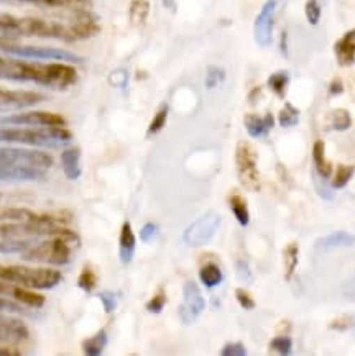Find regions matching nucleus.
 Wrapping results in <instances>:
<instances>
[{
  "mask_svg": "<svg viewBox=\"0 0 355 356\" xmlns=\"http://www.w3.org/2000/svg\"><path fill=\"white\" fill-rule=\"evenodd\" d=\"M101 31L97 18L93 13H81L71 24L45 20L36 17H15L0 13V35L3 36H36V38H54L63 41H79L93 38Z\"/></svg>",
  "mask_w": 355,
  "mask_h": 356,
  "instance_id": "1",
  "label": "nucleus"
},
{
  "mask_svg": "<svg viewBox=\"0 0 355 356\" xmlns=\"http://www.w3.org/2000/svg\"><path fill=\"white\" fill-rule=\"evenodd\" d=\"M0 79L13 82H35L45 88L65 90L76 84L77 71L70 63H38L0 56Z\"/></svg>",
  "mask_w": 355,
  "mask_h": 356,
  "instance_id": "2",
  "label": "nucleus"
},
{
  "mask_svg": "<svg viewBox=\"0 0 355 356\" xmlns=\"http://www.w3.org/2000/svg\"><path fill=\"white\" fill-rule=\"evenodd\" d=\"M49 153L24 148H0V181L30 182L43 179L53 168Z\"/></svg>",
  "mask_w": 355,
  "mask_h": 356,
  "instance_id": "3",
  "label": "nucleus"
},
{
  "mask_svg": "<svg viewBox=\"0 0 355 356\" xmlns=\"http://www.w3.org/2000/svg\"><path fill=\"white\" fill-rule=\"evenodd\" d=\"M72 141L63 127H0V143L29 145L35 148H63Z\"/></svg>",
  "mask_w": 355,
  "mask_h": 356,
  "instance_id": "4",
  "label": "nucleus"
},
{
  "mask_svg": "<svg viewBox=\"0 0 355 356\" xmlns=\"http://www.w3.org/2000/svg\"><path fill=\"white\" fill-rule=\"evenodd\" d=\"M72 220L70 213H36L35 218L25 222H0V238H36L63 234Z\"/></svg>",
  "mask_w": 355,
  "mask_h": 356,
  "instance_id": "5",
  "label": "nucleus"
},
{
  "mask_svg": "<svg viewBox=\"0 0 355 356\" xmlns=\"http://www.w3.org/2000/svg\"><path fill=\"white\" fill-rule=\"evenodd\" d=\"M79 236L74 230L66 228L63 234L49 236V240L42 241L38 245H31L29 250L22 253L25 261L47 263L53 266H65L71 261L72 250L79 246Z\"/></svg>",
  "mask_w": 355,
  "mask_h": 356,
  "instance_id": "6",
  "label": "nucleus"
},
{
  "mask_svg": "<svg viewBox=\"0 0 355 356\" xmlns=\"http://www.w3.org/2000/svg\"><path fill=\"white\" fill-rule=\"evenodd\" d=\"M63 280L58 269L29 268L17 264H0V281L29 287V289H53Z\"/></svg>",
  "mask_w": 355,
  "mask_h": 356,
  "instance_id": "7",
  "label": "nucleus"
},
{
  "mask_svg": "<svg viewBox=\"0 0 355 356\" xmlns=\"http://www.w3.org/2000/svg\"><path fill=\"white\" fill-rule=\"evenodd\" d=\"M0 51L7 53L8 56L22 59H35V61H59L70 63V65H83L84 58L68 51L63 48L53 47H35V44H20L13 41L10 36L0 35Z\"/></svg>",
  "mask_w": 355,
  "mask_h": 356,
  "instance_id": "8",
  "label": "nucleus"
},
{
  "mask_svg": "<svg viewBox=\"0 0 355 356\" xmlns=\"http://www.w3.org/2000/svg\"><path fill=\"white\" fill-rule=\"evenodd\" d=\"M235 168L239 179L248 191L258 193L262 187L260 172L257 166V152L247 141H239L235 148Z\"/></svg>",
  "mask_w": 355,
  "mask_h": 356,
  "instance_id": "9",
  "label": "nucleus"
},
{
  "mask_svg": "<svg viewBox=\"0 0 355 356\" xmlns=\"http://www.w3.org/2000/svg\"><path fill=\"white\" fill-rule=\"evenodd\" d=\"M222 222V217L216 211H209L194 220L189 227H186L183 232V241L191 248H199V246L207 245L214 236H216L217 230H219Z\"/></svg>",
  "mask_w": 355,
  "mask_h": 356,
  "instance_id": "10",
  "label": "nucleus"
},
{
  "mask_svg": "<svg viewBox=\"0 0 355 356\" xmlns=\"http://www.w3.org/2000/svg\"><path fill=\"white\" fill-rule=\"evenodd\" d=\"M204 309H206V299H204L199 286L194 281H186L183 286V300H181L180 309H178L181 322L191 325L201 317Z\"/></svg>",
  "mask_w": 355,
  "mask_h": 356,
  "instance_id": "11",
  "label": "nucleus"
},
{
  "mask_svg": "<svg viewBox=\"0 0 355 356\" xmlns=\"http://www.w3.org/2000/svg\"><path fill=\"white\" fill-rule=\"evenodd\" d=\"M280 0H267L253 22V38L258 47L268 48L273 43V26H275V13Z\"/></svg>",
  "mask_w": 355,
  "mask_h": 356,
  "instance_id": "12",
  "label": "nucleus"
},
{
  "mask_svg": "<svg viewBox=\"0 0 355 356\" xmlns=\"http://www.w3.org/2000/svg\"><path fill=\"white\" fill-rule=\"evenodd\" d=\"M47 95L33 90H10L0 88V108H25L43 102Z\"/></svg>",
  "mask_w": 355,
  "mask_h": 356,
  "instance_id": "13",
  "label": "nucleus"
},
{
  "mask_svg": "<svg viewBox=\"0 0 355 356\" xmlns=\"http://www.w3.org/2000/svg\"><path fill=\"white\" fill-rule=\"evenodd\" d=\"M0 296H8L17 302L33 309H40L45 305V296L29 289V287L13 284V282L8 281H0Z\"/></svg>",
  "mask_w": 355,
  "mask_h": 356,
  "instance_id": "14",
  "label": "nucleus"
},
{
  "mask_svg": "<svg viewBox=\"0 0 355 356\" xmlns=\"http://www.w3.org/2000/svg\"><path fill=\"white\" fill-rule=\"evenodd\" d=\"M30 339V330L20 318L0 316V341L6 343H22Z\"/></svg>",
  "mask_w": 355,
  "mask_h": 356,
  "instance_id": "15",
  "label": "nucleus"
},
{
  "mask_svg": "<svg viewBox=\"0 0 355 356\" xmlns=\"http://www.w3.org/2000/svg\"><path fill=\"white\" fill-rule=\"evenodd\" d=\"M244 127L252 138H265L275 127V117L267 113L265 117L257 115V113H248L244 118Z\"/></svg>",
  "mask_w": 355,
  "mask_h": 356,
  "instance_id": "16",
  "label": "nucleus"
},
{
  "mask_svg": "<svg viewBox=\"0 0 355 356\" xmlns=\"http://www.w3.org/2000/svg\"><path fill=\"white\" fill-rule=\"evenodd\" d=\"M334 54L340 66L349 67L355 65V29L336 41Z\"/></svg>",
  "mask_w": 355,
  "mask_h": 356,
  "instance_id": "17",
  "label": "nucleus"
},
{
  "mask_svg": "<svg viewBox=\"0 0 355 356\" xmlns=\"http://www.w3.org/2000/svg\"><path fill=\"white\" fill-rule=\"evenodd\" d=\"M355 245V235L349 234V232H334V234L317 238L314 243V250L320 253H326V251L336 250V248H349V246Z\"/></svg>",
  "mask_w": 355,
  "mask_h": 356,
  "instance_id": "18",
  "label": "nucleus"
},
{
  "mask_svg": "<svg viewBox=\"0 0 355 356\" xmlns=\"http://www.w3.org/2000/svg\"><path fill=\"white\" fill-rule=\"evenodd\" d=\"M136 238L134 230H132L130 222H124L120 228V236H118V258L124 264H129L134 259Z\"/></svg>",
  "mask_w": 355,
  "mask_h": 356,
  "instance_id": "19",
  "label": "nucleus"
},
{
  "mask_svg": "<svg viewBox=\"0 0 355 356\" xmlns=\"http://www.w3.org/2000/svg\"><path fill=\"white\" fill-rule=\"evenodd\" d=\"M61 168L65 176L70 181H77L83 175L81 168V149L79 148H66L61 153Z\"/></svg>",
  "mask_w": 355,
  "mask_h": 356,
  "instance_id": "20",
  "label": "nucleus"
},
{
  "mask_svg": "<svg viewBox=\"0 0 355 356\" xmlns=\"http://www.w3.org/2000/svg\"><path fill=\"white\" fill-rule=\"evenodd\" d=\"M313 161L314 170L322 179H329L332 175V164L326 158V145L322 140H316L313 145Z\"/></svg>",
  "mask_w": 355,
  "mask_h": 356,
  "instance_id": "21",
  "label": "nucleus"
},
{
  "mask_svg": "<svg viewBox=\"0 0 355 356\" xmlns=\"http://www.w3.org/2000/svg\"><path fill=\"white\" fill-rule=\"evenodd\" d=\"M229 205H230L232 213H234L235 220L242 227H247L250 223V211H248L247 200L244 199V195L234 191V193L229 195Z\"/></svg>",
  "mask_w": 355,
  "mask_h": 356,
  "instance_id": "22",
  "label": "nucleus"
},
{
  "mask_svg": "<svg viewBox=\"0 0 355 356\" xmlns=\"http://www.w3.org/2000/svg\"><path fill=\"white\" fill-rule=\"evenodd\" d=\"M199 280L207 289H214L224 281V275H222L221 268L216 263H207L199 269Z\"/></svg>",
  "mask_w": 355,
  "mask_h": 356,
  "instance_id": "23",
  "label": "nucleus"
},
{
  "mask_svg": "<svg viewBox=\"0 0 355 356\" xmlns=\"http://www.w3.org/2000/svg\"><path fill=\"white\" fill-rule=\"evenodd\" d=\"M107 332L106 330H101L97 332L95 335L89 337V339H86L83 341V351L84 355L88 356H99L104 353V350H106L107 346Z\"/></svg>",
  "mask_w": 355,
  "mask_h": 356,
  "instance_id": "24",
  "label": "nucleus"
},
{
  "mask_svg": "<svg viewBox=\"0 0 355 356\" xmlns=\"http://www.w3.org/2000/svg\"><path fill=\"white\" fill-rule=\"evenodd\" d=\"M150 15V2L148 0H132L129 7L130 24L135 26L143 25Z\"/></svg>",
  "mask_w": 355,
  "mask_h": 356,
  "instance_id": "25",
  "label": "nucleus"
},
{
  "mask_svg": "<svg viewBox=\"0 0 355 356\" xmlns=\"http://www.w3.org/2000/svg\"><path fill=\"white\" fill-rule=\"evenodd\" d=\"M36 212L22 207H0V222H25L35 218Z\"/></svg>",
  "mask_w": 355,
  "mask_h": 356,
  "instance_id": "26",
  "label": "nucleus"
},
{
  "mask_svg": "<svg viewBox=\"0 0 355 356\" xmlns=\"http://www.w3.org/2000/svg\"><path fill=\"white\" fill-rule=\"evenodd\" d=\"M35 238H0V253H24L31 245H35Z\"/></svg>",
  "mask_w": 355,
  "mask_h": 356,
  "instance_id": "27",
  "label": "nucleus"
},
{
  "mask_svg": "<svg viewBox=\"0 0 355 356\" xmlns=\"http://www.w3.org/2000/svg\"><path fill=\"white\" fill-rule=\"evenodd\" d=\"M285 263V281H290L293 276L296 266H298V243H288L283 250Z\"/></svg>",
  "mask_w": 355,
  "mask_h": 356,
  "instance_id": "28",
  "label": "nucleus"
},
{
  "mask_svg": "<svg viewBox=\"0 0 355 356\" xmlns=\"http://www.w3.org/2000/svg\"><path fill=\"white\" fill-rule=\"evenodd\" d=\"M168 113H170V106H168V104H161V106L158 107V111L155 112L152 122H150L147 136H153V135L160 134V131L165 129V125L168 122Z\"/></svg>",
  "mask_w": 355,
  "mask_h": 356,
  "instance_id": "29",
  "label": "nucleus"
},
{
  "mask_svg": "<svg viewBox=\"0 0 355 356\" xmlns=\"http://www.w3.org/2000/svg\"><path fill=\"white\" fill-rule=\"evenodd\" d=\"M288 86H290V74L286 71H276L268 77V88L278 95V97H285Z\"/></svg>",
  "mask_w": 355,
  "mask_h": 356,
  "instance_id": "30",
  "label": "nucleus"
},
{
  "mask_svg": "<svg viewBox=\"0 0 355 356\" xmlns=\"http://www.w3.org/2000/svg\"><path fill=\"white\" fill-rule=\"evenodd\" d=\"M354 175H355V166H345V164H340L338 171H336L334 177H332L331 187L336 191L344 189V187L350 182V179H352Z\"/></svg>",
  "mask_w": 355,
  "mask_h": 356,
  "instance_id": "31",
  "label": "nucleus"
},
{
  "mask_svg": "<svg viewBox=\"0 0 355 356\" xmlns=\"http://www.w3.org/2000/svg\"><path fill=\"white\" fill-rule=\"evenodd\" d=\"M331 127L332 130L344 131L349 130L352 127V117H350L349 111L345 108H338V111H332L331 113Z\"/></svg>",
  "mask_w": 355,
  "mask_h": 356,
  "instance_id": "32",
  "label": "nucleus"
},
{
  "mask_svg": "<svg viewBox=\"0 0 355 356\" xmlns=\"http://www.w3.org/2000/svg\"><path fill=\"white\" fill-rule=\"evenodd\" d=\"M278 123L283 129H290V127H294L299 123V111L291 104H285V107L281 108L278 113Z\"/></svg>",
  "mask_w": 355,
  "mask_h": 356,
  "instance_id": "33",
  "label": "nucleus"
},
{
  "mask_svg": "<svg viewBox=\"0 0 355 356\" xmlns=\"http://www.w3.org/2000/svg\"><path fill=\"white\" fill-rule=\"evenodd\" d=\"M77 286L84 292H93L95 289V286H97V275H95L93 268H83V271L79 273V277H77Z\"/></svg>",
  "mask_w": 355,
  "mask_h": 356,
  "instance_id": "34",
  "label": "nucleus"
},
{
  "mask_svg": "<svg viewBox=\"0 0 355 356\" xmlns=\"http://www.w3.org/2000/svg\"><path fill=\"white\" fill-rule=\"evenodd\" d=\"M226 81V71L224 67L221 66H209L207 71H206V81H204V84H206L207 89H216L219 88L222 82Z\"/></svg>",
  "mask_w": 355,
  "mask_h": 356,
  "instance_id": "35",
  "label": "nucleus"
},
{
  "mask_svg": "<svg viewBox=\"0 0 355 356\" xmlns=\"http://www.w3.org/2000/svg\"><path fill=\"white\" fill-rule=\"evenodd\" d=\"M270 350L273 351V353L288 356L293 353V341H291L290 337H286V335L275 337V339L270 341Z\"/></svg>",
  "mask_w": 355,
  "mask_h": 356,
  "instance_id": "36",
  "label": "nucleus"
},
{
  "mask_svg": "<svg viewBox=\"0 0 355 356\" xmlns=\"http://www.w3.org/2000/svg\"><path fill=\"white\" fill-rule=\"evenodd\" d=\"M22 2H30L45 7H79L86 6L88 0H22Z\"/></svg>",
  "mask_w": 355,
  "mask_h": 356,
  "instance_id": "37",
  "label": "nucleus"
},
{
  "mask_svg": "<svg viewBox=\"0 0 355 356\" xmlns=\"http://www.w3.org/2000/svg\"><path fill=\"white\" fill-rule=\"evenodd\" d=\"M165 305H166V294H165V289L161 287V289L155 292V296L148 300L147 305H145V309H147L150 314H161L163 309H165Z\"/></svg>",
  "mask_w": 355,
  "mask_h": 356,
  "instance_id": "38",
  "label": "nucleus"
},
{
  "mask_svg": "<svg viewBox=\"0 0 355 356\" xmlns=\"http://www.w3.org/2000/svg\"><path fill=\"white\" fill-rule=\"evenodd\" d=\"M304 15L309 25L316 26L321 22V6L317 0H308L306 6H304Z\"/></svg>",
  "mask_w": 355,
  "mask_h": 356,
  "instance_id": "39",
  "label": "nucleus"
},
{
  "mask_svg": "<svg viewBox=\"0 0 355 356\" xmlns=\"http://www.w3.org/2000/svg\"><path fill=\"white\" fill-rule=\"evenodd\" d=\"M222 356H247L248 351L245 348L242 341H232V343H226L221 350Z\"/></svg>",
  "mask_w": 355,
  "mask_h": 356,
  "instance_id": "40",
  "label": "nucleus"
},
{
  "mask_svg": "<svg viewBox=\"0 0 355 356\" xmlns=\"http://www.w3.org/2000/svg\"><path fill=\"white\" fill-rule=\"evenodd\" d=\"M97 298L102 302V307H104V310H106V314H112L113 310L117 309V296H116V292L102 291V292H99Z\"/></svg>",
  "mask_w": 355,
  "mask_h": 356,
  "instance_id": "41",
  "label": "nucleus"
},
{
  "mask_svg": "<svg viewBox=\"0 0 355 356\" xmlns=\"http://www.w3.org/2000/svg\"><path fill=\"white\" fill-rule=\"evenodd\" d=\"M235 299L237 302L240 304V307L245 309V310H253L255 309V300L252 296H250V292L247 289H244V287H239V289H235Z\"/></svg>",
  "mask_w": 355,
  "mask_h": 356,
  "instance_id": "42",
  "label": "nucleus"
},
{
  "mask_svg": "<svg viewBox=\"0 0 355 356\" xmlns=\"http://www.w3.org/2000/svg\"><path fill=\"white\" fill-rule=\"evenodd\" d=\"M158 232H160V227L157 225V223L153 222H148L145 223L142 227V230H140V240L143 241V243H150V241H153L157 238Z\"/></svg>",
  "mask_w": 355,
  "mask_h": 356,
  "instance_id": "43",
  "label": "nucleus"
},
{
  "mask_svg": "<svg viewBox=\"0 0 355 356\" xmlns=\"http://www.w3.org/2000/svg\"><path fill=\"white\" fill-rule=\"evenodd\" d=\"M235 273H237V276H239V280L247 282V284H250V282L253 281L252 269H250L248 263L244 261V259H239V261L235 263Z\"/></svg>",
  "mask_w": 355,
  "mask_h": 356,
  "instance_id": "44",
  "label": "nucleus"
},
{
  "mask_svg": "<svg viewBox=\"0 0 355 356\" xmlns=\"http://www.w3.org/2000/svg\"><path fill=\"white\" fill-rule=\"evenodd\" d=\"M7 312V314H22L25 312L24 305L17 300H10V299H3L0 298V314Z\"/></svg>",
  "mask_w": 355,
  "mask_h": 356,
  "instance_id": "45",
  "label": "nucleus"
},
{
  "mask_svg": "<svg viewBox=\"0 0 355 356\" xmlns=\"http://www.w3.org/2000/svg\"><path fill=\"white\" fill-rule=\"evenodd\" d=\"M354 325H355V318L350 316H344V317L336 318V321L329 325V328H332V330H336V332H347Z\"/></svg>",
  "mask_w": 355,
  "mask_h": 356,
  "instance_id": "46",
  "label": "nucleus"
},
{
  "mask_svg": "<svg viewBox=\"0 0 355 356\" xmlns=\"http://www.w3.org/2000/svg\"><path fill=\"white\" fill-rule=\"evenodd\" d=\"M127 79H129V76H127V71L124 70L113 71L111 74V84L116 86V88H124L127 84Z\"/></svg>",
  "mask_w": 355,
  "mask_h": 356,
  "instance_id": "47",
  "label": "nucleus"
},
{
  "mask_svg": "<svg viewBox=\"0 0 355 356\" xmlns=\"http://www.w3.org/2000/svg\"><path fill=\"white\" fill-rule=\"evenodd\" d=\"M344 92V84L340 79H334L329 84V95L331 97H336V95H340Z\"/></svg>",
  "mask_w": 355,
  "mask_h": 356,
  "instance_id": "48",
  "label": "nucleus"
},
{
  "mask_svg": "<svg viewBox=\"0 0 355 356\" xmlns=\"http://www.w3.org/2000/svg\"><path fill=\"white\" fill-rule=\"evenodd\" d=\"M22 353L12 346H0V356H20Z\"/></svg>",
  "mask_w": 355,
  "mask_h": 356,
  "instance_id": "49",
  "label": "nucleus"
},
{
  "mask_svg": "<svg viewBox=\"0 0 355 356\" xmlns=\"http://www.w3.org/2000/svg\"><path fill=\"white\" fill-rule=\"evenodd\" d=\"M280 49H281V53H283V56H288V33H286V31L281 33Z\"/></svg>",
  "mask_w": 355,
  "mask_h": 356,
  "instance_id": "50",
  "label": "nucleus"
},
{
  "mask_svg": "<svg viewBox=\"0 0 355 356\" xmlns=\"http://www.w3.org/2000/svg\"><path fill=\"white\" fill-rule=\"evenodd\" d=\"M163 6H165L168 10L176 12V0H163Z\"/></svg>",
  "mask_w": 355,
  "mask_h": 356,
  "instance_id": "51",
  "label": "nucleus"
},
{
  "mask_svg": "<svg viewBox=\"0 0 355 356\" xmlns=\"http://www.w3.org/2000/svg\"><path fill=\"white\" fill-rule=\"evenodd\" d=\"M0 199H2V194H0Z\"/></svg>",
  "mask_w": 355,
  "mask_h": 356,
  "instance_id": "52",
  "label": "nucleus"
}]
</instances>
